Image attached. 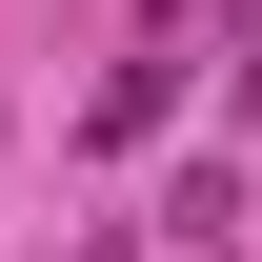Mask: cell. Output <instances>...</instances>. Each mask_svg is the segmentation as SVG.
<instances>
[{
    "label": "cell",
    "mask_w": 262,
    "mask_h": 262,
    "mask_svg": "<svg viewBox=\"0 0 262 262\" xmlns=\"http://www.w3.org/2000/svg\"><path fill=\"white\" fill-rule=\"evenodd\" d=\"M101 262H121V242H101Z\"/></svg>",
    "instance_id": "cell-1"
}]
</instances>
